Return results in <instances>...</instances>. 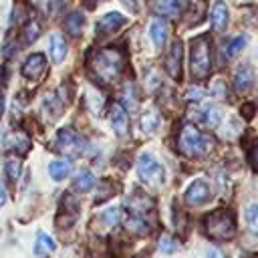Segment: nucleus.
<instances>
[{
  "label": "nucleus",
  "mask_w": 258,
  "mask_h": 258,
  "mask_svg": "<svg viewBox=\"0 0 258 258\" xmlns=\"http://www.w3.org/2000/svg\"><path fill=\"white\" fill-rule=\"evenodd\" d=\"M204 228H206V234L214 240H230L234 238L236 234V222H234V216L230 210H214L212 214L206 216V222H204Z\"/></svg>",
  "instance_id": "obj_2"
},
{
  "label": "nucleus",
  "mask_w": 258,
  "mask_h": 258,
  "mask_svg": "<svg viewBox=\"0 0 258 258\" xmlns=\"http://www.w3.org/2000/svg\"><path fill=\"white\" fill-rule=\"evenodd\" d=\"M254 258H258V256H254Z\"/></svg>",
  "instance_id": "obj_37"
},
{
  "label": "nucleus",
  "mask_w": 258,
  "mask_h": 258,
  "mask_svg": "<svg viewBox=\"0 0 258 258\" xmlns=\"http://www.w3.org/2000/svg\"><path fill=\"white\" fill-rule=\"evenodd\" d=\"M48 175H50L54 181H62L64 177L71 175V161H67V159L50 161V165H48Z\"/></svg>",
  "instance_id": "obj_19"
},
{
  "label": "nucleus",
  "mask_w": 258,
  "mask_h": 258,
  "mask_svg": "<svg viewBox=\"0 0 258 258\" xmlns=\"http://www.w3.org/2000/svg\"><path fill=\"white\" fill-rule=\"evenodd\" d=\"M210 198H212V187H210L204 179L191 181L189 187H187L185 194H183V200H185V204H189V206H202V204H206Z\"/></svg>",
  "instance_id": "obj_7"
},
{
  "label": "nucleus",
  "mask_w": 258,
  "mask_h": 258,
  "mask_svg": "<svg viewBox=\"0 0 258 258\" xmlns=\"http://www.w3.org/2000/svg\"><path fill=\"white\" fill-rule=\"evenodd\" d=\"M246 224L252 234L258 236V204H250L246 208Z\"/></svg>",
  "instance_id": "obj_27"
},
{
  "label": "nucleus",
  "mask_w": 258,
  "mask_h": 258,
  "mask_svg": "<svg viewBox=\"0 0 258 258\" xmlns=\"http://www.w3.org/2000/svg\"><path fill=\"white\" fill-rule=\"evenodd\" d=\"M250 163H252V167L258 171V141H256L254 147L250 149Z\"/></svg>",
  "instance_id": "obj_32"
},
{
  "label": "nucleus",
  "mask_w": 258,
  "mask_h": 258,
  "mask_svg": "<svg viewBox=\"0 0 258 258\" xmlns=\"http://www.w3.org/2000/svg\"><path fill=\"white\" fill-rule=\"evenodd\" d=\"M149 34H151L153 44H155L157 48H161V46H165V42H167L169 28H167V24H165L163 20H153L151 26H149Z\"/></svg>",
  "instance_id": "obj_16"
},
{
  "label": "nucleus",
  "mask_w": 258,
  "mask_h": 258,
  "mask_svg": "<svg viewBox=\"0 0 258 258\" xmlns=\"http://www.w3.org/2000/svg\"><path fill=\"white\" fill-rule=\"evenodd\" d=\"M89 71L91 75L101 83V85H111L115 83L119 77H121V71H123V54L119 48H113V46H105V48H99L95 50L89 60Z\"/></svg>",
  "instance_id": "obj_1"
},
{
  "label": "nucleus",
  "mask_w": 258,
  "mask_h": 258,
  "mask_svg": "<svg viewBox=\"0 0 258 258\" xmlns=\"http://www.w3.org/2000/svg\"><path fill=\"white\" fill-rule=\"evenodd\" d=\"M38 34H40V24H38L36 20H30L28 24H24V30H22V38H24V42H26V44L34 42V40L38 38Z\"/></svg>",
  "instance_id": "obj_26"
},
{
  "label": "nucleus",
  "mask_w": 258,
  "mask_h": 258,
  "mask_svg": "<svg viewBox=\"0 0 258 258\" xmlns=\"http://www.w3.org/2000/svg\"><path fill=\"white\" fill-rule=\"evenodd\" d=\"M189 69L194 79H206L212 69V52H210V40L206 34L191 40L189 50Z\"/></svg>",
  "instance_id": "obj_3"
},
{
  "label": "nucleus",
  "mask_w": 258,
  "mask_h": 258,
  "mask_svg": "<svg viewBox=\"0 0 258 258\" xmlns=\"http://www.w3.org/2000/svg\"><path fill=\"white\" fill-rule=\"evenodd\" d=\"M30 137L24 133V131H12V133H6L4 135V149L10 151V153H18V155H24L28 149H30Z\"/></svg>",
  "instance_id": "obj_10"
},
{
  "label": "nucleus",
  "mask_w": 258,
  "mask_h": 258,
  "mask_svg": "<svg viewBox=\"0 0 258 258\" xmlns=\"http://www.w3.org/2000/svg\"><path fill=\"white\" fill-rule=\"evenodd\" d=\"M246 44H248V36L246 34H242V36H236L234 40H230L228 42V56L226 58H234L236 54H240L244 48H246Z\"/></svg>",
  "instance_id": "obj_24"
},
{
  "label": "nucleus",
  "mask_w": 258,
  "mask_h": 258,
  "mask_svg": "<svg viewBox=\"0 0 258 258\" xmlns=\"http://www.w3.org/2000/svg\"><path fill=\"white\" fill-rule=\"evenodd\" d=\"M119 220H121V210H119V208H109V210H105V212L101 214V222H103L107 228L117 226Z\"/></svg>",
  "instance_id": "obj_28"
},
{
  "label": "nucleus",
  "mask_w": 258,
  "mask_h": 258,
  "mask_svg": "<svg viewBox=\"0 0 258 258\" xmlns=\"http://www.w3.org/2000/svg\"><path fill=\"white\" fill-rule=\"evenodd\" d=\"M121 2H123L127 8H131L133 12H137V10H139V0H121Z\"/></svg>",
  "instance_id": "obj_33"
},
{
  "label": "nucleus",
  "mask_w": 258,
  "mask_h": 258,
  "mask_svg": "<svg viewBox=\"0 0 258 258\" xmlns=\"http://www.w3.org/2000/svg\"><path fill=\"white\" fill-rule=\"evenodd\" d=\"M177 147H179V151H181L183 155H187V157H198V155H204V153L212 147V143L200 133V129H198L196 125L185 123V125L181 127V131H179Z\"/></svg>",
  "instance_id": "obj_4"
},
{
  "label": "nucleus",
  "mask_w": 258,
  "mask_h": 258,
  "mask_svg": "<svg viewBox=\"0 0 258 258\" xmlns=\"http://www.w3.org/2000/svg\"><path fill=\"white\" fill-rule=\"evenodd\" d=\"M85 147H87V141L75 129L64 127V129L58 131V135H56V149L60 153H64L69 157H77V155H81L85 151Z\"/></svg>",
  "instance_id": "obj_6"
},
{
  "label": "nucleus",
  "mask_w": 258,
  "mask_h": 258,
  "mask_svg": "<svg viewBox=\"0 0 258 258\" xmlns=\"http://www.w3.org/2000/svg\"><path fill=\"white\" fill-rule=\"evenodd\" d=\"M83 28H85V16L77 10V12H71L67 18H64V30L73 36V38H77V36H81L83 34Z\"/></svg>",
  "instance_id": "obj_17"
},
{
  "label": "nucleus",
  "mask_w": 258,
  "mask_h": 258,
  "mask_svg": "<svg viewBox=\"0 0 258 258\" xmlns=\"http://www.w3.org/2000/svg\"><path fill=\"white\" fill-rule=\"evenodd\" d=\"M208 258H224V254L222 252H218V250H214V252H210V256Z\"/></svg>",
  "instance_id": "obj_35"
},
{
  "label": "nucleus",
  "mask_w": 258,
  "mask_h": 258,
  "mask_svg": "<svg viewBox=\"0 0 258 258\" xmlns=\"http://www.w3.org/2000/svg\"><path fill=\"white\" fill-rule=\"evenodd\" d=\"M181 10V0H155V12L161 16H175Z\"/></svg>",
  "instance_id": "obj_21"
},
{
  "label": "nucleus",
  "mask_w": 258,
  "mask_h": 258,
  "mask_svg": "<svg viewBox=\"0 0 258 258\" xmlns=\"http://www.w3.org/2000/svg\"><path fill=\"white\" fill-rule=\"evenodd\" d=\"M123 103H125V107H127L129 111H135V109H137V99H135L131 87H127V91L123 93Z\"/></svg>",
  "instance_id": "obj_31"
},
{
  "label": "nucleus",
  "mask_w": 258,
  "mask_h": 258,
  "mask_svg": "<svg viewBox=\"0 0 258 258\" xmlns=\"http://www.w3.org/2000/svg\"><path fill=\"white\" fill-rule=\"evenodd\" d=\"M20 167H22L20 159H16V157L6 159L4 169H6V177H8V181H12V183H14V181L18 179V175H20Z\"/></svg>",
  "instance_id": "obj_25"
},
{
  "label": "nucleus",
  "mask_w": 258,
  "mask_h": 258,
  "mask_svg": "<svg viewBox=\"0 0 258 258\" xmlns=\"http://www.w3.org/2000/svg\"><path fill=\"white\" fill-rule=\"evenodd\" d=\"M109 115H111V125H113V131H115L119 137H125V135H127V131H129V117H127L125 109H123L121 105L113 103V105H111Z\"/></svg>",
  "instance_id": "obj_13"
},
{
  "label": "nucleus",
  "mask_w": 258,
  "mask_h": 258,
  "mask_svg": "<svg viewBox=\"0 0 258 258\" xmlns=\"http://www.w3.org/2000/svg\"><path fill=\"white\" fill-rule=\"evenodd\" d=\"M6 200H8V194H6V189H4V185L0 183V208L6 204Z\"/></svg>",
  "instance_id": "obj_34"
},
{
  "label": "nucleus",
  "mask_w": 258,
  "mask_h": 258,
  "mask_svg": "<svg viewBox=\"0 0 258 258\" xmlns=\"http://www.w3.org/2000/svg\"><path fill=\"white\" fill-rule=\"evenodd\" d=\"M181 52H183L181 40H175L171 44V50H169L167 58H165V71L173 79H179V75H181Z\"/></svg>",
  "instance_id": "obj_12"
},
{
  "label": "nucleus",
  "mask_w": 258,
  "mask_h": 258,
  "mask_svg": "<svg viewBox=\"0 0 258 258\" xmlns=\"http://www.w3.org/2000/svg\"><path fill=\"white\" fill-rule=\"evenodd\" d=\"M46 71V58L40 52L30 54L24 62H22V77L30 79V81H38Z\"/></svg>",
  "instance_id": "obj_9"
},
{
  "label": "nucleus",
  "mask_w": 258,
  "mask_h": 258,
  "mask_svg": "<svg viewBox=\"0 0 258 258\" xmlns=\"http://www.w3.org/2000/svg\"><path fill=\"white\" fill-rule=\"evenodd\" d=\"M228 18H230V14H228V6H226L224 2H216L214 8H212V28H214L216 32L226 30V26H228Z\"/></svg>",
  "instance_id": "obj_14"
},
{
  "label": "nucleus",
  "mask_w": 258,
  "mask_h": 258,
  "mask_svg": "<svg viewBox=\"0 0 258 258\" xmlns=\"http://www.w3.org/2000/svg\"><path fill=\"white\" fill-rule=\"evenodd\" d=\"M95 183H97V179H95V175H93L89 169H83V171L75 177V189L81 191V194L91 191V189L95 187Z\"/></svg>",
  "instance_id": "obj_20"
},
{
  "label": "nucleus",
  "mask_w": 258,
  "mask_h": 258,
  "mask_svg": "<svg viewBox=\"0 0 258 258\" xmlns=\"http://www.w3.org/2000/svg\"><path fill=\"white\" fill-rule=\"evenodd\" d=\"M2 113H4V97L0 93V117H2Z\"/></svg>",
  "instance_id": "obj_36"
},
{
  "label": "nucleus",
  "mask_w": 258,
  "mask_h": 258,
  "mask_svg": "<svg viewBox=\"0 0 258 258\" xmlns=\"http://www.w3.org/2000/svg\"><path fill=\"white\" fill-rule=\"evenodd\" d=\"M48 52H50V58L52 62H62L64 56H67V40L62 34H52L50 36V42H48Z\"/></svg>",
  "instance_id": "obj_15"
},
{
  "label": "nucleus",
  "mask_w": 258,
  "mask_h": 258,
  "mask_svg": "<svg viewBox=\"0 0 258 258\" xmlns=\"http://www.w3.org/2000/svg\"><path fill=\"white\" fill-rule=\"evenodd\" d=\"M159 248H161V252L169 254V252H173V250L177 248V242H175L171 236H161V240H159Z\"/></svg>",
  "instance_id": "obj_30"
},
{
  "label": "nucleus",
  "mask_w": 258,
  "mask_h": 258,
  "mask_svg": "<svg viewBox=\"0 0 258 258\" xmlns=\"http://www.w3.org/2000/svg\"><path fill=\"white\" fill-rule=\"evenodd\" d=\"M77 216H79V204L71 196H62L60 210H58V216H56V226L58 228H69L77 222Z\"/></svg>",
  "instance_id": "obj_8"
},
{
  "label": "nucleus",
  "mask_w": 258,
  "mask_h": 258,
  "mask_svg": "<svg viewBox=\"0 0 258 258\" xmlns=\"http://www.w3.org/2000/svg\"><path fill=\"white\" fill-rule=\"evenodd\" d=\"M54 248H56V244H54V240L48 234H38L36 236V242H34V254L36 256H46Z\"/></svg>",
  "instance_id": "obj_22"
},
{
  "label": "nucleus",
  "mask_w": 258,
  "mask_h": 258,
  "mask_svg": "<svg viewBox=\"0 0 258 258\" xmlns=\"http://www.w3.org/2000/svg\"><path fill=\"white\" fill-rule=\"evenodd\" d=\"M137 175H139V179H141L145 185L157 187V185L163 183L165 171H163V165H161L151 153H143V155L137 159Z\"/></svg>",
  "instance_id": "obj_5"
},
{
  "label": "nucleus",
  "mask_w": 258,
  "mask_h": 258,
  "mask_svg": "<svg viewBox=\"0 0 258 258\" xmlns=\"http://www.w3.org/2000/svg\"><path fill=\"white\" fill-rule=\"evenodd\" d=\"M159 113L157 111H147L145 115H143V119H141V129L145 131V133H153L157 127H159Z\"/></svg>",
  "instance_id": "obj_23"
},
{
  "label": "nucleus",
  "mask_w": 258,
  "mask_h": 258,
  "mask_svg": "<svg viewBox=\"0 0 258 258\" xmlns=\"http://www.w3.org/2000/svg\"><path fill=\"white\" fill-rule=\"evenodd\" d=\"M220 121H222V111L218 107H210V109L204 111V123L208 127H218Z\"/></svg>",
  "instance_id": "obj_29"
},
{
  "label": "nucleus",
  "mask_w": 258,
  "mask_h": 258,
  "mask_svg": "<svg viewBox=\"0 0 258 258\" xmlns=\"http://www.w3.org/2000/svg\"><path fill=\"white\" fill-rule=\"evenodd\" d=\"M252 83H254V75H252L250 67H242V69L236 73V77H234V89H236L238 93L250 91V89H252Z\"/></svg>",
  "instance_id": "obj_18"
},
{
  "label": "nucleus",
  "mask_w": 258,
  "mask_h": 258,
  "mask_svg": "<svg viewBox=\"0 0 258 258\" xmlns=\"http://www.w3.org/2000/svg\"><path fill=\"white\" fill-rule=\"evenodd\" d=\"M123 22H125L123 14H119V12H109V14H105V16L97 22L95 32H97V36H109V34L117 32V30L123 26Z\"/></svg>",
  "instance_id": "obj_11"
}]
</instances>
